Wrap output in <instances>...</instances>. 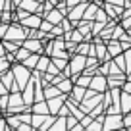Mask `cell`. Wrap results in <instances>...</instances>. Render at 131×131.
<instances>
[{
	"label": "cell",
	"instance_id": "6da1fadb",
	"mask_svg": "<svg viewBox=\"0 0 131 131\" xmlns=\"http://www.w3.org/2000/svg\"><path fill=\"white\" fill-rule=\"evenodd\" d=\"M93 89H104V79L102 77L93 79Z\"/></svg>",
	"mask_w": 131,
	"mask_h": 131
},
{
	"label": "cell",
	"instance_id": "277c9868",
	"mask_svg": "<svg viewBox=\"0 0 131 131\" xmlns=\"http://www.w3.org/2000/svg\"><path fill=\"white\" fill-rule=\"evenodd\" d=\"M48 19H50V21H54V23H56V21H60V16H58L56 12H52V14H48Z\"/></svg>",
	"mask_w": 131,
	"mask_h": 131
},
{
	"label": "cell",
	"instance_id": "3957f363",
	"mask_svg": "<svg viewBox=\"0 0 131 131\" xmlns=\"http://www.w3.org/2000/svg\"><path fill=\"white\" fill-rule=\"evenodd\" d=\"M16 75H17V79H25V77H27V73H25V70H23V73H19V68H16ZM19 85L23 87V85H25V81H19Z\"/></svg>",
	"mask_w": 131,
	"mask_h": 131
},
{
	"label": "cell",
	"instance_id": "52a82bcc",
	"mask_svg": "<svg viewBox=\"0 0 131 131\" xmlns=\"http://www.w3.org/2000/svg\"><path fill=\"white\" fill-rule=\"evenodd\" d=\"M25 56H27V50H23V52H17V58H19V60H21V58H25Z\"/></svg>",
	"mask_w": 131,
	"mask_h": 131
},
{
	"label": "cell",
	"instance_id": "5b68a950",
	"mask_svg": "<svg viewBox=\"0 0 131 131\" xmlns=\"http://www.w3.org/2000/svg\"><path fill=\"white\" fill-rule=\"evenodd\" d=\"M23 6H25V8H29L31 12H33V8H35V4H33V2H29V0H25V2H23Z\"/></svg>",
	"mask_w": 131,
	"mask_h": 131
},
{
	"label": "cell",
	"instance_id": "7a4b0ae2",
	"mask_svg": "<svg viewBox=\"0 0 131 131\" xmlns=\"http://www.w3.org/2000/svg\"><path fill=\"white\" fill-rule=\"evenodd\" d=\"M39 23H41L39 17H29V19L25 21V25H29V27H39Z\"/></svg>",
	"mask_w": 131,
	"mask_h": 131
},
{
	"label": "cell",
	"instance_id": "8992f818",
	"mask_svg": "<svg viewBox=\"0 0 131 131\" xmlns=\"http://www.w3.org/2000/svg\"><path fill=\"white\" fill-rule=\"evenodd\" d=\"M27 46L29 48H37L39 50V42H27Z\"/></svg>",
	"mask_w": 131,
	"mask_h": 131
},
{
	"label": "cell",
	"instance_id": "ba28073f",
	"mask_svg": "<svg viewBox=\"0 0 131 131\" xmlns=\"http://www.w3.org/2000/svg\"><path fill=\"white\" fill-rule=\"evenodd\" d=\"M75 2H77V0H70V6H73V4H75Z\"/></svg>",
	"mask_w": 131,
	"mask_h": 131
}]
</instances>
